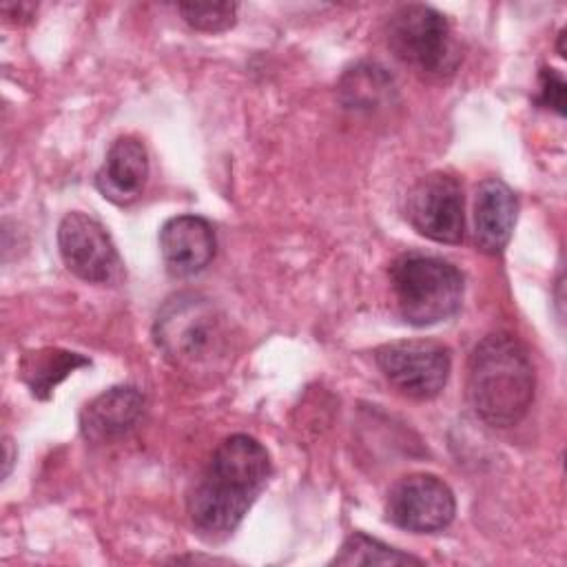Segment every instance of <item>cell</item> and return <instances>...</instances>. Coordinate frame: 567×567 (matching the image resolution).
<instances>
[{
	"mask_svg": "<svg viewBox=\"0 0 567 567\" xmlns=\"http://www.w3.org/2000/svg\"><path fill=\"white\" fill-rule=\"evenodd\" d=\"M266 447L248 434L226 436L193 485L186 509L193 529L208 543L228 538L270 478Z\"/></svg>",
	"mask_w": 567,
	"mask_h": 567,
	"instance_id": "obj_1",
	"label": "cell"
},
{
	"mask_svg": "<svg viewBox=\"0 0 567 567\" xmlns=\"http://www.w3.org/2000/svg\"><path fill=\"white\" fill-rule=\"evenodd\" d=\"M536 374L527 348L509 332L485 334L467 359V401L494 427L516 425L534 401Z\"/></svg>",
	"mask_w": 567,
	"mask_h": 567,
	"instance_id": "obj_2",
	"label": "cell"
},
{
	"mask_svg": "<svg viewBox=\"0 0 567 567\" xmlns=\"http://www.w3.org/2000/svg\"><path fill=\"white\" fill-rule=\"evenodd\" d=\"M405 217L412 228L439 244H458L465 233L463 188L447 173L421 177L405 197Z\"/></svg>",
	"mask_w": 567,
	"mask_h": 567,
	"instance_id": "obj_8",
	"label": "cell"
},
{
	"mask_svg": "<svg viewBox=\"0 0 567 567\" xmlns=\"http://www.w3.org/2000/svg\"><path fill=\"white\" fill-rule=\"evenodd\" d=\"M58 248L64 266L89 284L117 279L122 261L109 230L86 213H69L58 226Z\"/></svg>",
	"mask_w": 567,
	"mask_h": 567,
	"instance_id": "obj_9",
	"label": "cell"
},
{
	"mask_svg": "<svg viewBox=\"0 0 567 567\" xmlns=\"http://www.w3.org/2000/svg\"><path fill=\"white\" fill-rule=\"evenodd\" d=\"M385 40L394 58L423 78H447L461 62L447 18L427 4L399 7L388 18Z\"/></svg>",
	"mask_w": 567,
	"mask_h": 567,
	"instance_id": "obj_5",
	"label": "cell"
},
{
	"mask_svg": "<svg viewBox=\"0 0 567 567\" xmlns=\"http://www.w3.org/2000/svg\"><path fill=\"white\" fill-rule=\"evenodd\" d=\"M217 239L208 219L199 215H177L159 228L162 261L173 277H193L215 257Z\"/></svg>",
	"mask_w": 567,
	"mask_h": 567,
	"instance_id": "obj_10",
	"label": "cell"
},
{
	"mask_svg": "<svg viewBox=\"0 0 567 567\" xmlns=\"http://www.w3.org/2000/svg\"><path fill=\"white\" fill-rule=\"evenodd\" d=\"M396 310L410 326L423 328L452 319L463 303L461 270L436 255L405 252L390 266Z\"/></svg>",
	"mask_w": 567,
	"mask_h": 567,
	"instance_id": "obj_4",
	"label": "cell"
},
{
	"mask_svg": "<svg viewBox=\"0 0 567 567\" xmlns=\"http://www.w3.org/2000/svg\"><path fill=\"white\" fill-rule=\"evenodd\" d=\"M148 179V153L146 146L133 137H117L106 151L104 164L95 173V186L104 199L126 206L135 202Z\"/></svg>",
	"mask_w": 567,
	"mask_h": 567,
	"instance_id": "obj_11",
	"label": "cell"
},
{
	"mask_svg": "<svg viewBox=\"0 0 567 567\" xmlns=\"http://www.w3.org/2000/svg\"><path fill=\"white\" fill-rule=\"evenodd\" d=\"M374 361L396 392L416 401L439 396L452 370L450 348L432 339L383 343L374 350Z\"/></svg>",
	"mask_w": 567,
	"mask_h": 567,
	"instance_id": "obj_6",
	"label": "cell"
},
{
	"mask_svg": "<svg viewBox=\"0 0 567 567\" xmlns=\"http://www.w3.org/2000/svg\"><path fill=\"white\" fill-rule=\"evenodd\" d=\"M13 463V454H11V439H4V476L9 474Z\"/></svg>",
	"mask_w": 567,
	"mask_h": 567,
	"instance_id": "obj_19",
	"label": "cell"
},
{
	"mask_svg": "<svg viewBox=\"0 0 567 567\" xmlns=\"http://www.w3.org/2000/svg\"><path fill=\"white\" fill-rule=\"evenodd\" d=\"M82 365H91V361L78 352L62 348H38L22 354L18 374L35 399L47 401L53 388Z\"/></svg>",
	"mask_w": 567,
	"mask_h": 567,
	"instance_id": "obj_14",
	"label": "cell"
},
{
	"mask_svg": "<svg viewBox=\"0 0 567 567\" xmlns=\"http://www.w3.org/2000/svg\"><path fill=\"white\" fill-rule=\"evenodd\" d=\"M536 102L540 106L554 109L558 115H565V80L556 69H540Z\"/></svg>",
	"mask_w": 567,
	"mask_h": 567,
	"instance_id": "obj_18",
	"label": "cell"
},
{
	"mask_svg": "<svg viewBox=\"0 0 567 567\" xmlns=\"http://www.w3.org/2000/svg\"><path fill=\"white\" fill-rule=\"evenodd\" d=\"M518 202L498 177L483 179L474 195V241L487 255H498L512 239Z\"/></svg>",
	"mask_w": 567,
	"mask_h": 567,
	"instance_id": "obj_12",
	"label": "cell"
},
{
	"mask_svg": "<svg viewBox=\"0 0 567 567\" xmlns=\"http://www.w3.org/2000/svg\"><path fill=\"white\" fill-rule=\"evenodd\" d=\"M177 11L188 27L206 33L226 31L237 20L235 2H182L177 4Z\"/></svg>",
	"mask_w": 567,
	"mask_h": 567,
	"instance_id": "obj_17",
	"label": "cell"
},
{
	"mask_svg": "<svg viewBox=\"0 0 567 567\" xmlns=\"http://www.w3.org/2000/svg\"><path fill=\"white\" fill-rule=\"evenodd\" d=\"M332 565H421V558L403 554L368 534L354 532L343 540Z\"/></svg>",
	"mask_w": 567,
	"mask_h": 567,
	"instance_id": "obj_16",
	"label": "cell"
},
{
	"mask_svg": "<svg viewBox=\"0 0 567 567\" xmlns=\"http://www.w3.org/2000/svg\"><path fill=\"white\" fill-rule=\"evenodd\" d=\"M144 414V394L133 385H115L89 401L80 414L84 439L104 443L131 432Z\"/></svg>",
	"mask_w": 567,
	"mask_h": 567,
	"instance_id": "obj_13",
	"label": "cell"
},
{
	"mask_svg": "<svg viewBox=\"0 0 567 567\" xmlns=\"http://www.w3.org/2000/svg\"><path fill=\"white\" fill-rule=\"evenodd\" d=\"M153 337L164 359L184 374L213 377L230 365L228 317L206 297L193 292L171 297L155 317Z\"/></svg>",
	"mask_w": 567,
	"mask_h": 567,
	"instance_id": "obj_3",
	"label": "cell"
},
{
	"mask_svg": "<svg viewBox=\"0 0 567 567\" xmlns=\"http://www.w3.org/2000/svg\"><path fill=\"white\" fill-rule=\"evenodd\" d=\"M456 514V501L450 485L425 472L399 478L385 498V518L412 534H436L445 529Z\"/></svg>",
	"mask_w": 567,
	"mask_h": 567,
	"instance_id": "obj_7",
	"label": "cell"
},
{
	"mask_svg": "<svg viewBox=\"0 0 567 567\" xmlns=\"http://www.w3.org/2000/svg\"><path fill=\"white\" fill-rule=\"evenodd\" d=\"M339 95L343 106L354 111H372L392 102L394 82L392 75L374 62H363L346 71L339 82Z\"/></svg>",
	"mask_w": 567,
	"mask_h": 567,
	"instance_id": "obj_15",
	"label": "cell"
}]
</instances>
